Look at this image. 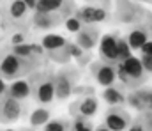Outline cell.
Listing matches in <instances>:
<instances>
[{"label": "cell", "instance_id": "6da1fadb", "mask_svg": "<svg viewBox=\"0 0 152 131\" xmlns=\"http://www.w3.org/2000/svg\"><path fill=\"white\" fill-rule=\"evenodd\" d=\"M34 67H36V62H32L30 59H21V57L11 53V55L4 57L0 62V76L5 80H16V78L28 75Z\"/></svg>", "mask_w": 152, "mask_h": 131}, {"label": "cell", "instance_id": "7a4b0ae2", "mask_svg": "<svg viewBox=\"0 0 152 131\" xmlns=\"http://www.w3.org/2000/svg\"><path fill=\"white\" fill-rule=\"evenodd\" d=\"M21 117V103L20 99L9 96L7 92L0 96V122L11 124Z\"/></svg>", "mask_w": 152, "mask_h": 131}, {"label": "cell", "instance_id": "3957f363", "mask_svg": "<svg viewBox=\"0 0 152 131\" xmlns=\"http://www.w3.org/2000/svg\"><path fill=\"white\" fill-rule=\"evenodd\" d=\"M30 87H32V92L37 99V103L41 105H50L53 99H55V89H53V78H46L42 76L41 80L37 82V78H30Z\"/></svg>", "mask_w": 152, "mask_h": 131}, {"label": "cell", "instance_id": "277c9868", "mask_svg": "<svg viewBox=\"0 0 152 131\" xmlns=\"http://www.w3.org/2000/svg\"><path fill=\"white\" fill-rule=\"evenodd\" d=\"M53 89L57 99H67L75 89V73L73 71H58L53 76Z\"/></svg>", "mask_w": 152, "mask_h": 131}, {"label": "cell", "instance_id": "5b68a950", "mask_svg": "<svg viewBox=\"0 0 152 131\" xmlns=\"http://www.w3.org/2000/svg\"><path fill=\"white\" fill-rule=\"evenodd\" d=\"M129 122H131V117L122 108H110L106 112V117H104L106 130L122 131V130H126V128H129Z\"/></svg>", "mask_w": 152, "mask_h": 131}, {"label": "cell", "instance_id": "8992f818", "mask_svg": "<svg viewBox=\"0 0 152 131\" xmlns=\"http://www.w3.org/2000/svg\"><path fill=\"white\" fill-rule=\"evenodd\" d=\"M120 66H122L124 73L129 78V85H134V83H138V82L143 80V73H145L143 71V66H142L140 59H136L134 55H129L127 59H124L120 62Z\"/></svg>", "mask_w": 152, "mask_h": 131}, {"label": "cell", "instance_id": "52a82bcc", "mask_svg": "<svg viewBox=\"0 0 152 131\" xmlns=\"http://www.w3.org/2000/svg\"><path fill=\"white\" fill-rule=\"evenodd\" d=\"M92 71H94V76L96 80L103 85V87H108V85H113L115 80H117V75H115V66L113 64H108V62H96L92 66Z\"/></svg>", "mask_w": 152, "mask_h": 131}, {"label": "cell", "instance_id": "ba28073f", "mask_svg": "<svg viewBox=\"0 0 152 131\" xmlns=\"http://www.w3.org/2000/svg\"><path fill=\"white\" fill-rule=\"evenodd\" d=\"M76 18L83 23H101L108 18V12L101 7H96V5H85L81 7L80 11H76Z\"/></svg>", "mask_w": 152, "mask_h": 131}, {"label": "cell", "instance_id": "9c48e42d", "mask_svg": "<svg viewBox=\"0 0 152 131\" xmlns=\"http://www.w3.org/2000/svg\"><path fill=\"white\" fill-rule=\"evenodd\" d=\"M99 55L104 62L117 64V37L112 34H106L101 37L99 43Z\"/></svg>", "mask_w": 152, "mask_h": 131}, {"label": "cell", "instance_id": "30bf717a", "mask_svg": "<svg viewBox=\"0 0 152 131\" xmlns=\"http://www.w3.org/2000/svg\"><path fill=\"white\" fill-rule=\"evenodd\" d=\"M122 7L117 9V18H120L124 23H133L138 21V18L142 16V9L134 4H131L129 0H120Z\"/></svg>", "mask_w": 152, "mask_h": 131}, {"label": "cell", "instance_id": "8fae6325", "mask_svg": "<svg viewBox=\"0 0 152 131\" xmlns=\"http://www.w3.org/2000/svg\"><path fill=\"white\" fill-rule=\"evenodd\" d=\"M97 43V30L96 29H90V27H85V29H80L78 34H76V44L83 50V51H88L92 50Z\"/></svg>", "mask_w": 152, "mask_h": 131}, {"label": "cell", "instance_id": "7c38bea8", "mask_svg": "<svg viewBox=\"0 0 152 131\" xmlns=\"http://www.w3.org/2000/svg\"><path fill=\"white\" fill-rule=\"evenodd\" d=\"M7 94L16 97V99H27L30 94H32V87H30V82L28 80H20L16 78L9 87H7Z\"/></svg>", "mask_w": 152, "mask_h": 131}, {"label": "cell", "instance_id": "4fadbf2b", "mask_svg": "<svg viewBox=\"0 0 152 131\" xmlns=\"http://www.w3.org/2000/svg\"><path fill=\"white\" fill-rule=\"evenodd\" d=\"M62 16L57 12H36L34 16V25L37 29H51L60 23Z\"/></svg>", "mask_w": 152, "mask_h": 131}, {"label": "cell", "instance_id": "5bb4252c", "mask_svg": "<svg viewBox=\"0 0 152 131\" xmlns=\"http://www.w3.org/2000/svg\"><path fill=\"white\" fill-rule=\"evenodd\" d=\"M73 108L71 110H78V113L81 115V117H92V115H96V112H97V101L94 99V97H85V99H81L80 103H75V105H71Z\"/></svg>", "mask_w": 152, "mask_h": 131}, {"label": "cell", "instance_id": "9a60e30c", "mask_svg": "<svg viewBox=\"0 0 152 131\" xmlns=\"http://www.w3.org/2000/svg\"><path fill=\"white\" fill-rule=\"evenodd\" d=\"M103 99L110 105V106H117V105H122V103H126V97H124V94L118 90V89L112 87V85H108V87L104 89V92H103Z\"/></svg>", "mask_w": 152, "mask_h": 131}, {"label": "cell", "instance_id": "2e32d148", "mask_svg": "<svg viewBox=\"0 0 152 131\" xmlns=\"http://www.w3.org/2000/svg\"><path fill=\"white\" fill-rule=\"evenodd\" d=\"M66 37H62V36H58V34H48V36H44L42 37V48L44 50H48V51H51V50H58V48H64L66 46Z\"/></svg>", "mask_w": 152, "mask_h": 131}, {"label": "cell", "instance_id": "e0dca14e", "mask_svg": "<svg viewBox=\"0 0 152 131\" xmlns=\"http://www.w3.org/2000/svg\"><path fill=\"white\" fill-rule=\"evenodd\" d=\"M64 0H37L36 4V12H57L60 11Z\"/></svg>", "mask_w": 152, "mask_h": 131}, {"label": "cell", "instance_id": "ac0fdd59", "mask_svg": "<svg viewBox=\"0 0 152 131\" xmlns=\"http://www.w3.org/2000/svg\"><path fill=\"white\" fill-rule=\"evenodd\" d=\"M145 41H147V32L142 29H136V30L129 32V36H127V44L131 50H140V46Z\"/></svg>", "mask_w": 152, "mask_h": 131}, {"label": "cell", "instance_id": "d6986e66", "mask_svg": "<svg viewBox=\"0 0 152 131\" xmlns=\"http://www.w3.org/2000/svg\"><path fill=\"white\" fill-rule=\"evenodd\" d=\"M50 119V110L48 108H36L30 113V124L32 126H44Z\"/></svg>", "mask_w": 152, "mask_h": 131}, {"label": "cell", "instance_id": "ffe728a7", "mask_svg": "<svg viewBox=\"0 0 152 131\" xmlns=\"http://www.w3.org/2000/svg\"><path fill=\"white\" fill-rule=\"evenodd\" d=\"M27 11H28V7L25 5V2H23V0H14V2L11 4V7H9V14H11L14 20L23 18Z\"/></svg>", "mask_w": 152, "mask_h": 131}, {"label": "cell", "instance_id": "44dd1931", "mask_svg": "<svg viewBox=\"0 0 152 131\" xmlns=\"http://www.w3.org/2000/svg\"><path fill=\"white\" fill-rule=\"evenodd\" d=\"M131 53V48L126 39H117V62H122L124 59H127Z\"/></svg>", "mask_w": 152, "mask_h": 131}, {"label": "cell", "instance_id": "7402d4cb", "mask_svg": "<svg viewBox=\"0 0 152 131\" xmlns=\"http://www.w3.org/2000/svg\"><path fill=\"white\" fill-rule=\"evenodd\" d=\"M69 128H71V130H76V131H90L94 126H92V122L88 121V117H76Z\"/></svg>", "mask_w": 152, "mask_h": 131}, {"label": "cell", "instance_id": "603a6c76", "mask_svg": "<svg viewBox=\"0 0 152 131\" xmlns=\"http://www.w3.org/2000/svg\"><path fill=\"white\" fill-rule=\"evenodd\" d=\"M12 53L21 57V59H30L32 57V51H30V44H25V43H18L12 46Z\"/></svg>", "mask_w": 152, "mask_h": 131}, {"label": "cell", "instance_id": "cb8c5ba5", "mask_svg": "<svg viewBox=\"0 0 152 131\" xmlns=\"http://www.w3.org/2000/svg\"><path fill=\"white\" fill-rule=\"evenodd\" d=\"M44 128L48 131H66V130H69V124H66L62 119H55V121L48 119V122L44 124Z\"/></svg>", "mask_w": 152, "mask_h": 131}, {"label": "cell", "instance_id": "d4e9b609", "mask_svg": "<svg viewBox=\"0 0 152 131\" xmlns=\"http://www.w3.org/2000/svg\"><path fill=\"white\" fill-rule=\"evenodd\" d=\"M126 101H127V103H129V105H131L134 110H143V108H147V106L142 103V99L136 96V92H131V94L126 97Z\"/></svg>", "mask_w": 152, "mask_h": 131}, {"label": "cell", "instance_id": "484cf974", "mask_svg": "<svg viewBox=\"0 0 152 131\" xmlns=\"http://www.w3.org/2000/svg\"><path fill=\"white\" fill-rule=\"evenodd\" d=\"M136 96L142 99V103H143L147 108H151V105H152V94H151V90H149V89H140V90H136Z\"/></svg>", "mask_w": 152, "mask_h": 131}, {"label": "cell", "instance_id": "4316f807", "mask_svg": "<svg viewBox=\"0 0 152 131\" xmlns=\"http://www.w3.org/2000/svg\"><path fill=\"white\" fill-rule=\"evenodd\" d=\"M66 50H67L69 57H76V59H81L83 57V50L76 43H66Z\"/></svg>", "mask_w": 152, "mask_h": 131}, {"label": "cell", "instance_id": "83f0119b", "mask_svg": "<svg viewBox=\"0 0 152 131\" xmlns=\"http://www.w3.org/2000/svg\"><path fill=\"white\" fill-rule=\"evenodd\" d=\"M140 62H142V66H143V71L151 73L152 71V55H145V53H142Z\"/></svg>", "mask_w": 152, "mask_h": 131}, {"label": "cell", "instance_id": "f1b7e54d", "mask_svg": "<svg viewBox=\"0 0 152 131\" xmlns=\"http://www.w3.org/2000/svg\"><path fill=\"white\" fill-rule=\"evenodd\" d=\"M80 20L78 18H71V20H67V29L71 30V32H78L80 30Z\"/></svg>", "mask_w": 152, "mask_h": 131}, {"label": "cell", "instance_id": "f546056e", "mask_svg": "<svg viewBox=\"0 0 152 131\" xmlns=\"http://www.w3.org/2000/svg\"><path fill=\"white\" fill-rule=\"evenodd\" d=\"M140 50H142V53H145V55H152V41H145V43L140 46Z\"/></svg>", "mask_w": 152, "mask_h": 131}, {"label": "cell", "instance_id": "4dcf8cb0", "mask_svg": "<svg viewBox=\"0 0 152 131\" xmlns=\"http://www.w3.org/2000/svg\"><path fill=\"white\" fill-rule=\"evenodd\" d=\"M30 51H32V55H42L44 53V48H42V44H30Z\"/></svg>", "mask_w": 152, "mask_h": 131}, {"label": "cell", "instance_id": "1f68e13d", "mask_svg": "<svg viewBox=\"0 0 152 131\" xmlns=\"http://www.w3.org/2000/svg\"><path fill=\"white\" fill-rule=\"evenodd\" d=\"M129 130L131 131H140V130H147V126H143V124H140V122L136 121V122H133V124L129 126Z\"/></svg>", "mask_w": 152, "mask_h": 131}, {"label": "cell", "instance_id": "d6a6232c", "mask_svg": "<svg viewBox=\"0 0 152 131\" xmlns=\"http://www.w3.org/2000/svg\"><path fill=\"white\" fill-rule=\"evenodd\" d=\"M23 2H25V5H27L28 9H32V11L36 9V4H37V0H23Z\"/></svg>", "mask_w": 152, "mask_h": 131}, {"label": "cell", "instance_id": "836d02e7", "mask_svg": "<svg viewBox=\"0 0 152 131\" xmlns=\"http://www.w3.org/2000/svg\"><path fill=\"white\" fill-rule=\"evenodd\" d=\"M5 92H7V85H5L4 78L0 76V96H2V94H5Z\"/></svg>", "mask_w": 152, "mask_h": 131}, {"label": "cell", "instance_id": "e575fe53", "mask_svg": "<svg viewBox=\"0 0 152 131\" xmlns=\"http://www.w3.org/2000/svg\"><path fill=\"white\" fill-rule=\"evenodd\" d=\"M18 43H23V36H20V34L14 37V44H18Z\"/></svg>", "mask_w": 152, "mask_h": 131}, {"label": "cell", "instance_id": "d590c367", "mask_svg": "<svg viewBox=\"0 0 152 131\" xmlns=\"http://www.w3.org/2000/svg\"><path fill=\"white\" fill-rule=\"evenodd\" d=\"M140 2H151V0H140Z\"/></svg>", "mask_w": 152, "mask_h": 131}]
</instances>
